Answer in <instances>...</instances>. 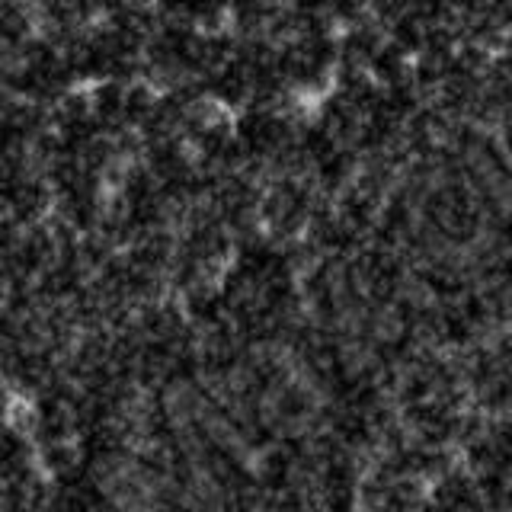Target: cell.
I'll return each instance as SVG.
<instances>
[{
  "mask_svg": "<svg viewBox=\"0 0 512 512\" xmlns=\"http://www.w3.org/2000/svg\"><path fill=\"white\" fill-rule=\"evenodd\" d=\"M493 135H496V144H500V151H503L506 164H509V170H512V112L493 125Z\"/></svg>",
  "mask_w": 512,
  "mask_h": 512,
  "instance_id": "cell-1",
  "label": "cell"
}]
</instances>
